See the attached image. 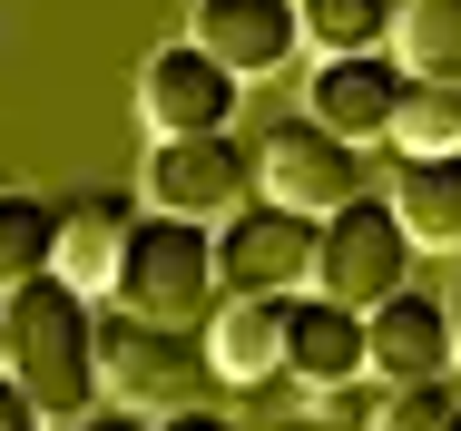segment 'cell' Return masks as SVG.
I'll return each instance as SVG.
<instances>
[{
    "instance_id": "1",
    "label": "cell",
    "mask_w": 461,
    "mask_h": 431,
    "mask_svg": "<svg viewBox=\"0 0 461 431\" xmlns=\"http://www.w3.org/2000/svg\"><path fill=\"white\" fill-rule=\"evenodd\" d=\"M10 373H20V392L40 402V422H89L98 412V314L89 294L69 284V274H30L10 304Z\"/></svg>"
},
{
    "instance_id": "2",
    "label": "cell",
    "mask_w": 461,
    "mask_h": 431,
    "mask_svg": "<svg viewBox=\"0 0 461 431\" xmlns=\"http://www.w3.org/2000/svg\"><path fill=\"white\" fill-rule=\"evenodd\" d=\"M108 294H118V314H138V324H177L196 334L206 314H216V226H196V216H138L128 226V256L108 274Z\"/></svg>"
},
{
    "instance_id": "3",
    "label": "cell",
    "mask_w": 461,
    "mask_h": 431,
    "mask_svg": "<svg viewBox=\"0 0 461 431\" xmlns=\"http://www.w3.org/2000/svg\"><path fill=\"white\" fill-rule=\"evenodd\" d=\"M314 256H324V216H294L276 196H246L226 226H216V284L226 294H314Z\"/></svg>"
},
{
    "instance_id": "4",
    "label": "cell",
    "mask_w": 461,
    "mask_h": 431,
    "mask_svg": "<svg viewBox=\"0 0 461 431\" xmlns=\"http://www.w3.org/2000/svg\"><path fill=\"white\" fill-rule=\"evenodd\" d=\"M412 226L393 216V196H354V206H334L324 216V256H314V294H334V304H354V314H373L383 294H402L412 284Z\"/></svg>"
},
{
    "instance_id": "5",
    "label": "cell",
    "mask_w": 461,
    "mask_h": 431,
    "mask_svg": "<svg viewBox=\"0 0 461 431\" xmlns=\"http://www.w3.org/2000/svg\"><path fill=\"white\" fill-rule=\"evenodd\" d=\"M206 373H216V363H206V334L138 324V314H108V324H98V382H108L128 412H186Z\"/></svg>"
},
{
    "instance_id": "6",
    "label": "cell",
    "mask_w": 461,
    "mask_h": 431,
    "mask_svg": "<svg viewBox=\"0 0 461 431\" xmlns=\"http://www.w3.org/2000/svg\"><path fill=\"white\" fill-rule=\"evenodd\" d=\"M256 196H276L294 216H334V206L364 196V148L334 138L324 118H285V128H266V148H256Z\"/></svg>"
},
{
    "instance_id": "7",
    "label": "cell",
    "mask_w": 461,
    "mask_h": 431,
    "mask_svg": "<svg viewBox=\"0 0 461 431\" xmlns=\"http://www.w3.org/2000/svg\"><path fill=\"white\" fill-rule=\"evenodd\" d=\"M236 98H246V79L216 69L196 40H167V49L138 59V118H148V138H226Z\"/></svg>"
},
{
    "instance_id": "8",
    "label": "cell",
    "mask_w": 461,
    "mask_h": 431,
    "mask_svg": "<svg viewBox=\"0 0 461 431\" xmlns=\"http://www.w3.org/2000/svg\"><path fill=\"white\" fill-rule=\"evenodd\" d=\"M256 196V148L236 138H158L148 148V206L158 216H236Z\"/></svg>"
},
{
    "instance_id": "9",
    "label": "cell",
    "mask_w": 461,
    "mask_h": 431,
    "mask_svg": "<svg viewBox=\"0 0 461 431\" xmlns=\"http://www.w3.org/2000/svg\"><path fill=\"white\" fill-rule=\"evenodd\" d=\"M186 40L216 69H236V79H276L304 49V20H294V0H196L186 10Z\"/></svg>"
},
{
    "instance_id": "10",
    "label": "cell",
    "mask_w": 461,
    "mask_h": 431,
    "mask_svg": "<svg viewBox=\"0 0 461 431\" xmlns=\"http://www.w3.org/2000/svg\"><path fill=\"white\" fill-rule=\"evenodd\" d=\"M364 373L373 382H442L452 373V314L442 294H383L364 314Z\"/></svg>"
},
{
    "instance_id": "11",
    "label": "cell",
    "mask_w": 461,
    "mask_h": 431,
    "mask_svg": "<svg viewBox=\"0 0 461 431\" xmlns=\"http://www.w3.org/2000/svg\"><path fill=\"white\" fill-rule=\"evenodd\" d=\"M402 88H412V69L393 59V49H373V59H324L314 69V88H304V118H324L334 138H383L393 148V118H402Z\"/></svg>"
},
{
    "instance_id": "12",
    "label": "cell",
    "mask_w": 461,
    "mask_h": 431,
    "mask_svg": "<svg viewBox=\"0 0 461 431\" xmlns=\"http://www.w3.org/2000/svg\"><path fill=\"white\" fill-rule=\"evenodd\" d=\"M285 373L304 392H344L364 382V314L334 294H285Z\"/></svg>"
},
{
    "instance_id": "13",
    "label": "cell",
    "mask_w": 461,
    "mask_h": 431,
    "mask_svg": "<svg viewBox=\"0 0 461 431\" xmlns=\"http://www.w3.org/2000/svg\"><path fill=\"white\" fill-rule=\"evenodd\" d=\"M128 226H138V206L118 186H79L59 206V256H50V274H69L79 294H108V274L128 256Z\"/></svg>"
},
{
    "instance_id": "14",
    "label": "cell",
    "mask_w": 461,
    "mask_h": 431,
    "mask_svg": "<svg viewBox=\"0 0 461 431\" xmlns=\"http://www.w3.org/2000/svg\"><path fill=\"white\" fill-rule=\"evenodd\" d=\"M206 363H216V382H276L285 373V304L226 294L206 314Z\"/></svg>"
},
{
    "instance_id": "15",
    "label": "cell",
    "mask_w": 461,
    "mask_h": 431,
    "mask_svg": "<svg viewBox=\"0 0 461 431\" xmlns=\"http://www.w3.org/2000/svg\"><path fill=\"white\" fill-rule=\"evenodd\" d=\"M393 216L412 226V246L452 256L461 246V157H402L393 167Z\"/></svg>"
},
{
    "instance_id": "16",
    "label": "cell",
    "mask_w": 461,
    "mask_h": 431,
    "mask_svg": "<svg viewBox=\"0 0 461 431\" xmlns=\"http://www.w3.org/2000/svg\"><path fill=\"white\" fill-rule=\"evenodd\" d=\"M294 20H304L314 59H373V49H393L402 0H294Z\"/></svg>"
},
{
    "instance_id": "17",
    "label": "cell",
    "mask_w": 461,
    "mask_h": 431,
    "mask_svg": "<svg viewBox=\"0 0 461 431\" xmlns=\"http://www.w3.org/2000/svg\"><path fill=\"white\" fill-rule=\"evenodd\" d=\"M50 256H59V206L0 186V304H10L30 274H50Z\"/></svg>"
},
{
    "instance_id": "18",
    "label": "cell",
    "mask_w": 461,
    "mask_h": 431,
    "mask_svg": "<svg viewBox=\"0 0 461 431\" xmlns=\"http://www.w3.org/2000/svg\"><path fill=\"white\" fill-rule=\"evenodd\" d=\"M393 59H402L412 79L461 88V0H402V20H393Z\"/></svg>"
},
{
    "instance_id": "19",
    "label": "cell",
    "mask_w": 461,
    "mask_h": 431,
    "mask_svg": "<svg viewBox=\"0 0 461 431\" xmlns=\"http://www.w3.org/2000/svg\"><path fill=\"white\" fill-rule=\"evenodd\" d=\"M393 157H461V88H442V79H412V88H402Z\"/></svg>"
},
{
    "instance_id": "20",
    "label": "cell",
    "mask_w": 461,
    "mask_h": 431,
    "mask_svg": "<svg viewBox=\"0 0 461 431\" xmlns=\"http://www.w3.org/2000/svg\"><path fill=\"white\" fill-rule=\"evenodd\" d=\"M461 402H452V373L442 382H383V402H373V431H442Z\"/></svg>"
},
{
    "instance_id": "21",
    "label": "cell",
    "mask_w": 461,
    "mask_h": 431,
    "mask_svg": "<svg viewBox=\"0 0 461 431\" xmlns=\"http://www.w3.org/2000/svg\"><path fill=\"white\" fill-rule=\"evenodd\" d=\"M0 431H40V402L20 392V373H0Z\"/></svg>"
},
{
    "instance_id": "22",
    "label": "cell",
    "mask_w": 461,
    "mask_h": 431,
    "mask_svg": "<svg viewBox=\"0 0 461 431\" xmlns=\"http://www.w3.org/2000/svg\"><path fill=\"white\" fill-rule=\"evenodd\" d=\"M158 431H246V422H226V412H206V402H186V412H158Z\"/></svg>"
},
{
    "instance_id": "23",
    "label": "cell",
    "mask_w": 461,
    "mask_h": 431,
    "mask_svg": "<svg viewBox=\"0 0 461 431\" xmlns=\"http://www.w3.org/2000/svg\"><path fill=\"white\" fill-rule=\"evenodd\" d=\"M69 431H158V422H148V412H128V402H118V412H89V422H69Z\"/></svg>"
},
{
    "instance_id": "24",
    "label": "cell",
    "mask_w": 461,
    "mask_h": 431,
    "mask_svg": "<svg viewBox=\"0 0 461 431\" xmlns=\"http://www.w3.org/2000/svg\"><path fill=\"white\" fill-rule=\"evenodd\" d=\"M442 314H452V363H461V265H452V304Z\"/></svg>"
},
{
    "instance_id": "25",
    "label": "cell",
    "mask_w": 461,
    "mask_h": 431,
    "mask_svg": "<svg viewBox=\"0 0 461 431\" xmlns=\"http://www.w3.org/2000/svg\"><path fill=\"white\" fill-rule=\"evenodd\" d=\"M0 373H10V314H0Z\"/></svg>"
},
{
    "instance_id": "26",
    "label": "cell",
    "mask_w": 461,
    "mask_h": 431,
    "mask_svg": "<svg viewBox=\"0 0 461 431\" xmlns=\"http://www.w3.org/2000/svg\"><path fill=\"white\" fill-rule=\"evenodd\" d=\"M442 431H461V412H452V422H442Z\"/></svg>"
}]
</instances>
